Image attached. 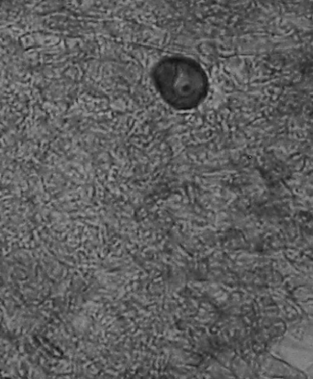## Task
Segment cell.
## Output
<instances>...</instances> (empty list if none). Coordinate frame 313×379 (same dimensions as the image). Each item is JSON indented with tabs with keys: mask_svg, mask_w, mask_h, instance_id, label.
<instances>
[{
	"mask_svg": "<svg viewBox=\"0 0 313 379\" xmlns=\"http://www.w3.org/2000/svg\"><path fill=\"white\" fill-rule=\"evenodd\" d=\"M154 86L172 108L189 110L199 105L208 92V79L194 60L171 56L159 61L153 70Z\"/></svg>",
	"mask_w": 313,
	"mask_h": 379,
	"instance_id": "obj_1",
	"label": "cell"
}]
</instances>
